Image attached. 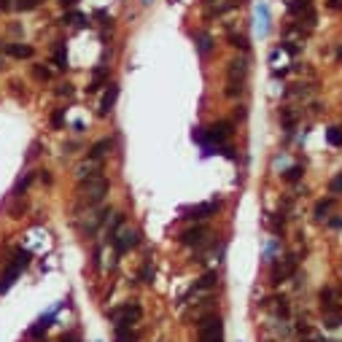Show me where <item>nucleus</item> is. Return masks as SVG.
Wrapping results in <instances>:
<instances>
[{
	"label": "nucleus",
	"instance_id": "nucleus-1",
	"mask_svg": "<svg viewBox=\"0 0 342 342\" xmlns=\"http://www.w3.org/2000/svg\"><path fill=\"white\" fill-rule=\"evenodd\" d=\"M111 192V180L106 175H97V178H87V180H78L75 186V194H78V202L87 205V207H94L100 205L102 199L108 197Z\"/></svg>",
	"mask_w": 342,
	"mask_h": 342
},
{
	"label": "nucleus",
	"instance_id": "nucleus-2",
	"mask_svg": "<svg viewBox=\"0 0 342 342\" xmlns=\"http://www.w3.org/2000/svg\"><path fill=\"white\" fill-rule=\"evenodd\" d=\"M245 81H248V60L245 57H234L229 62V68H226V89L224 94L229 100L240 97L245 92Z\"/></svg>",
	"mask_w": 342,
	"mask_h": 342
},
{
	"label": "nucleus",
	"instance_id": "nucleus-3",
	"mask_svg": "<svg viewBox=\"0 0 342 342\" xmlns=\"http://www.w3.org/2000/svg\"><path fill=\"white\" fill-rule=\"evenodd\" d=\"M197 342H224V321L218 312H207L197 321Z\"/></svg>",
	"mask_w": 342,
	"mask_h": 342
},
{
	"label": "nucleus",
	"instance_id": "nucleus-4",
	"mask_svg": "<svg viewBox=\"0 0 342 342\" xmlns=\"http://www.w3.org/2000/svg\"><path fill=\"white\" fill-rule=\"evenodd\" d=\"M27 264H30V253L27 251H14V259H11V264H8L6 267V272L0 275V294H6L8 288L14 286V280L19 278V275H22V270L27 267Z\"/></svg>",
	"mask_w": 342,
	"mask_h": 342
},
{
	"label": "nucleus",
	"instance_id": "nucleus-5",
	"mask_svg": "<svg viewBox=\"0 0 342 342\" xmlns=\"http://www.w3.org/2000/svg\"><path fill=\"white\" fill-rule=\"evenodd\" d=\"M108 315H111L113 321H116V324H113L116 329H121V326L132 329L140 318H143V307H140L138 302H127V305H121V307H113V310L108 312Z\"/></svg>",
	"mask_w": 342,
	"mask_h": 342
},
{
	"label": "nucleus",
	"instance_id": "nucleus-6",
	"mask_svg": "<svg viewBox=\"0 0 342 342\" xmlns=\"http://www.w3.org/2000/svg\"><path fill=\"white\" fill-rule=\"evenodd\" d=\"M232 132H234V124L232 121H213L211 127H207L205 132H197V140H207V143H216V146H221V143H226V140L232 138Z\"/></svg>",
	"mask_w": 342,
	"mask_h": 342
},
{
	"label": "nucleus",
	"instance_id": "nucleus-7",
	"mask_svg": "<svg viewBox=\"0 0 342 342\" xmlns=\"http://www.w3.org/2000/svg\"><path fill=\"white\" fill-rule=\"evenodd\" d=\"M211 237V226L207 224H194V226H186L183 232L178 234V243L180 245H189V248H202Z\"/></svg>",
	"mask_w": 342,
	"mask_h": 342
},
{
	"label": "nucleus",
	"instance_id": "nucleus-8",
	"mask_svg": "<svg viewBox=\"0 0 342 342\" xmlns=\"http://www.w3.org/2000/svg\"><path fill=\"white\" fill-rule=\"evenodd\" d=\"M111 245H113V251H116V259H119V256H124L127 251L135 248V245H140V232L124 224V226L116 232V237H113Z\"/></svg>",
	"mask_w": 342,
	"mask_h": 342
},
{
	"label": "nucleus",
	"instance_id": "nucleus-9",
	"mask_svg": "<svg viewBox=\"0 0 342 342\" xmlns=\"http://www.w3.org/2000/svg\"><path fill=\"white\" fill-rule=\"evenodd\" d=\"M218 211H221V199H207V202L183 207V218H186V221H205V218L216 216Z\"/></svg>",
	"mask_w": 342,
	"mask_h": 342
},
{
	"label": "nucleus",
	"instance_id": "nucleus-10",
	"mask_svg": "<svg viewBox=\"0 0 342 342\" xmlns=\"http://www.w3.org/2000/svg\"><path fill=\"white\" fill-rule=\"evenodd\" d=\"M216 283H218V272H216V270H207V272L202 275V278H199V280L194 283V286H192V288H189V291L183 294V297L178 299V305H186V302L192 299L194 294H202V291H211V288H216Z\"/></svg>",
	"mask_w": 342,
	"mask_h": 342
},
{
	"label": "nucleus",
	"instance_id": "nucleus-11",
	"mask_svg": "<svg viewBox=\"0 0 342 342\" xmlns=\"http://www.w3.org/2000/svg\"><path fill=\"white\" fill-rule=\"evenodd\" d=\"M299 267V259L297 256H283V259L275 264V270H272V283L278 286V283H286L294 272H297Z\"/></svg>",
	"mask_w": 342,
	"mask_h": 342
},
{
	"label": "nucleus",
	"instance_id": "nucleus-12",
	"mask_svg": "<svg viewBox=\"0 0 342 342\" xmlns=\"http://www.w3.org/2000/svg\"><path fill=\"white\" fill-rule=\"evenodd\" d=\"M116 100H119V84H108V89L102 92V97H100V106H97V116H108V113L113 111V106H116Z\"/></svg>",
	"mask_w": 342,
	"mask_h": 342
},
{
	"label": "nucleus",
	"instance_id": "nucleus-13",
	"mask_svg": "<svg viewBox=\"0 0 342 342\" xmlns=\"http://www.w3.org/2000/svg\"><path fill=\"white\" fill-rule=\"evenodd\" d=\"M3 54L11 57V60H33L35 57V49L30 43H19V41H11L3 46Z\"/></svg>",
	"mask_w": 342,
	"mask_h": 342
},
{
	"label": "nucleus",
	"instance_id": "nucleus-14",
	"mask_svg": "<svg viewBox=\"0 0 342 342\" xmlns=\"http://www.w3.org/2000/svg\"><path fill=\"white\" fill-rule=\"evenodd\" d=\"M111 213V207H97V211H94L92 216H89V221H84V226H81V232H84V237H94V232L100 229L102 226V221H106V216Z\"/></svg>",
	"mask_w": 342,
	"mask_h": 342
},
{
	"label": "nucleus",
	"instance_id": "nucleus-15",
	"mask_svg": "<svg viewBox=\"0 0 342 342\" xmlns=\"http://www.w3.org/2000/svg\"><path fill=\"white\" fill-rule=\"evenodd\" d=\"M113 148V140L111 138H100L97 143H92V148L87 151V159H97V162H102Z\"/></svg>",
	"mask_w": 342,
	"mask_h": 342
},
{
	"label": "nucleus",
	"instance_id": "nucleus-16",
	"mask_svg": "<svg viewBox=\"0 0 342 342\" xmlns=\"http://www.w3.org/2000/svg\"><path fill=\"white\" fill-rule=\"evenodd\" d=\"M318 299H321V307H324L326 312H339V310H342V307H339V299H337V291L331 288V286L321 288Z\"/></svg>",
	"mask_w": 342,
	"mask_h": 342
},
{
	"label": "nucleus",
	"instance_id": "nucleus-17",
	"mask_svg": "<svg viewBox=\"0 0 342 342\" xmlns=\"http://www.w3.org/2000/svg\"><path fill=\"white\" fill-rule=\"evenodd\" d=\"M78 180H87V178H97V175H102V162H97V159H89V162H84V165H78Z\"/></svg>",
	"mask_w": 342,
	"mask_h": 342
},
{
	"label": "nucleus",
	"instance_id": "nucleus-18",
	"mask_svg": "<svg viewBox=\"0 0 342 342\" xmlns=\"http://www.w3.org/2000/svg\"><path fill=\"white\" fill-rule=\"evenodd\" d=\"M108 78H111V70L102 65V68H97V70L92 73V84L87 87V92H97L100 87H108Z\"/></svg>",
	"mask_w": 342,
	"mask_h": 342
},
{
	"label": "nucleus",
	"instance_id": "nucleus-19",
	"mask_svg": "<svg viewBox=\"0 0 342 342\" xmlns=\"http://www.w3.org/2000/svg\"><path fill=\"white\" fill-rule=\"evenodd\" d=\"M121 226H124V213H111V221L106 224V243H113Z\"/></svg>",
	"mask_w": 342,
	"mask_h": 342
},
{
	"label": "nucleus",
	"instance_id": "nucleus-20",
	"mask_svg": "<svg viewBox=\"0 0 342 342\" xmlns=\"http://www.w3.org/2000/svg\"><path fill=\"white\" fill-rule=\"evenodd\" d=\"M194 41H197V49H199V54H202V57H207V54L213 51V38H211V33L199 30L194 35Z\"/></svg>",
	"mask_w": 342,
	"mask_h": 342
},
{
	"label": "nucleus",
	"instance_id": "nucleus-21",
	"mask_svg": "<svg viewBox=\"0 0 342 342\" xmlns=\"http://www.w3.org/2000/svg\"><path fill=\"white\" fill-rule=\"evenodd\" d=\"M229 46H232V49H237V51H243V54L251 49L248 38H245L243 33H229Z\"/></svg>",
	"mask_w": 342,
	"mask_h": 342
},
{
	"label": "nucleus",
	"instance_id": "nucleus-22",
	"mask_svg": "<svg viewBox=\"0 0 342 342\" xmlns=\"http://www.w3.org/2000/svg\"><path fill=\"white\" fill-rule=\"evenodd\" d=\"M51 62H54V68H57V70H68V51H65V46H62V43L54 49Z\"/></svg>",
	"mask_w": 342,
	"mask_h": 342
},
{
	"label": "nucleus",
	"instance_id": "nucleus-23",
	"mask_svg": "<svg viewBox=\"0 0 342 342\" xmlns=\"http://www.w3.org/2000/svg\"><path fill=\"white\" fill-rule=\"evenodd\" d=\"M326 143L331 146V148H342V127H329L326 129Z\"/></svg>",
	"mask_w": 342,
	"mask_h": 342
},
{
	"label": "nucleus",
	"instance_id": "nucleus-24",
	"mask_svg": "<svg viewBox=\"0 0 342 342\" xmlns=\"http://www.w3.org/2000/svg\"><path fill=\"white\" fill-rule=\"evenodd\" d=\"M33 180H35V173H24V178H19L16 186H14V197H24L27 194V186H30Z\"/></svg>",
	"mask_w": 342,
	"mask_h": 342
},
{
	"label": "nucleus",
	"instance_id": "nucleus-25",
	"mask_svg": "<svg viewBox=\"0 0 342 342\" xmlns=\"http://www.w3.org/2000/svg\"><path fill=\"white\" fill-rule=\"evenodd\" d=\"M51 68L49 65H43V62H38V65H33V78L35 81H51Z\"/></svg>",
	"mask_w": 342,
	"mask_h": 342
},
{
	"label": "nucleus",
	"instance_id": "nucleus-26",
	"mask_svg": "<svg viewBox=\"0 0 342 342\" xmlns=\"http://www.w3.org/2000/svg\"><path fill=\"white\" fill-rule=\"evenodd\" d=\"M302 175H305V165H294L283 173V180H286V183H297Z\"/></svg>",
	"mask_w": 342,
	"mask_h": 342
},
{
	"label": "nucleus",
	"instance_id": "nucleus-27",
	"mask_svg": "<svg viewBox=\"0 0 342 342\" xmlns=\"http://www.w3.org/2000/svg\"><path fill=\"white\" fill-rule=\"evenodd\" d=\"M60 22L62 24H87V16H84L81 11H68V14H62Z\"/></svg>",
	"mask_w": 342,
	"mask_h": 342
},
{
	"label": "nucleus",
	"instance_id": "nucleus-28",
	"mask_svg": "<svg viewBox=\"0 0 342 342\" xmlns=\"http://www.w3.org/2000/svg\"><path fill=\"white\" fill-rule=\"evenodd\" d=\"M138 280L140 283H154V267H151V259L143 261V267H140V272H138Z\"/></svg>",
	"mask_w": 342,
	"mask_h": 342
},
{
	"label": "nucleus",
	"instance_id": "nucleus-29",
	"mask_svg": "<svg viewBox=\"0 0 342 342\" xmlns=\"http://www.w3.org/2000/svg\"><path fill=\"white\" fill-rule=\"evenodd\" d=\"M331 205H334V197H329V199H321V202L315 205V218H318V221H324V218H326V213L331 211Z\"/></svg>",
	"mask_w": 342,
	"mask_h": 342
},
{
	"label": "nucleus",
	"instance_id": "nucleus-30",
	"mask_svg": "<svg viewBox=\"0 0 342 342\" xmlns=\"http://www.w3.org/2000/svg\"><path fill=\"white\" fill-rule=\"evenodd\" d=\"M41 3H43V0H14V8H16V11H22V14H27V11H35Z\"/></svg>",
	"mask_w": 342,
	"mask_h": 342
},
{
	"label": "nucleus",
	"instance_id": "nucleus-31",
	"mask_svg": "<svg viewBox=\"0 0 342 342\" xmlns=\"http://www.w3.org/2000/svg\"><path fill=\"white\" fill-rule=\"evenodd\" d=\"M283 226H286V218H283V213L270 216V229H272L275 234H280V232H283Z\"/></svg>",
	"mask_w": 342,
	"mask_h": 342
},
{
	"label": "nucleus",
	"instance_id": "nucleus-32",
	"mask_svg": "<svg viewBox=\"0 0 342 342\" xmlns=\"http://www.w3.org/2000/svg\"><path fill=\"white\" fill-rule=\"evenodd\" d=\"M135 339H138V334H135V331H129L127 326L116 329V342H135Z\"/></svg>",
	"mask_w": 342,
	"mask_h": 342
},
{
	"label": "nucleus",
	"instance_id": "nucleus-33",
	"mask_svg": "<svg viewBox=\"0 0 342 342\" xmlns=\"http://www.w3.org/2000/svg\"><path fill=\"white\" fill-rule=\"evenodd\" d=\"M62 124H65V108H57V111L51 113V127L60 129Z\"/></svg>",
	"mask_w": 342,
	"mask_h": 342
},
{
	"label": "nucleus",
	"instance_id": "nucleus-34",
	"mask_svg": "<svg viewBox=\"0 0 342 342\" xmlns=\"http://www.w3.org/2000/svg\"><path fill=\"white\" fill-rule=\"evenodd\" d=\"M280 119H283V127H286V129H291L294 121H297V116L291 113V108H283V111H280Z\"/></svg>",
	"mask_w": 342,
	"mask_h": 342
},
{
	"label": "nucleus",
	"instance_id": "nucleus-35",
	"mask_svg": "<svg viewBox=\"0 0 342 342\" xmlns=\"http://www.w3.org/2000/svg\"><path fill=\"white\" fill-rule=\"evenodd\" d=\"M329 192H331V194H342V173H337L334 178H331V183H329Z\"/></svg>",
	"mask_w": 342,
	"mask_h": 342
},
{
	"label": "nucleus",
	"instance_id": "nucleus-36",
	"mask_svg": "<svg viewBox=\"0 0 342 342\" xmlns=\"http://www.w3.org/2000/svg\"><path fill=\"white\" fill-rule=\"evenodd\" d=\"M35 178L38 180H41V183H46V186H51V173H49V170H35Z\"/></svg>",
	"mask_w": 342,
	"mask_h": 342
},
{
	"label": "nucleus",
	"instance_id": "nucleus-37",
	"mask_svg": "<svg viewBox=\"0 0 342 342\" xmlns=\"http://www.w3.org/2000/svg\"><path fill=\"white\" fill-rule=\"evenodd\" d=\"M259 14H261V33H267V19H270L267 6H259Z\"/></svg>",
	"mask_w": 342,
	"mask_h": 342
},
{
	"label": "nucleus",
	"instance_id": "nucleus-38",
	"mask_svg": "<svg viewBox=\"0 0 342 342\" xmlns=\"http://www.w3.org/2000/svg\"><path fill=\"white\" fill-rule=\"evenodd\" d=\"M60 342H81V337H78V331H68V334L60 337Z\"/></svg>",
	"mask_w": 342,
	"mask_h": 342
},
{
	"label": "nucleus",
	"instance_id": "nucleus-39",
	"mask_svg": "<svg viewBox=\"0 0 342 342\" xmlns=\"http://www.w3.org/2000/svg\"><path fill=\"white\" fill-rule=\"evenodd\" d=\"M100 256H102V248L97 245V248H94V259H92V264H94V270H100Z\"/></svg>",
	"mask_w": 342,
	"mask_h": 342
},
{
	"label": "nucleus",
	"instance_id": "nucleus-40",
	"mask_svg": "<svg viewBox=\"0 0 342 342\" xmlns=\"http://www.w3.org/2000/svg\"><path fill=\"white\" fill-rule=\"evenodd\" d=\"M326 8H331V11H339V8H342V0H329Z\"/></svg>",
	"mask_w": 342,
	"mask_h": 342
},
{
	"label": "nucleus",
	"instance_id": "nucleus-41",
	"mask_svg": "<svg viewBox=\"0 0 342 342\" xmlns=\"http://www.w3.org/2000/svg\"><path fill=\"white\" fill-rule=\"evenodd\" d=\"M73 129H75V132H87V124H84L81 119H75V121H73Z\"/></svg>",
	"mask_w": 342,
	"mask_h": 342
},
{
	"label": "nucleus",
	"instance_id": "nucleus-42",
	"mask_svg": "<svg viewBox=\"0 0 342 342\" xmlns=\"http://www.w3.org/2000/svg\"><path fill=\"white\" fill-rule=\"evenodd\" d=\"M329 226L331 229H342V218H329Z\"/></svg>",
	"mask_w": 342,
	"mask_h": 342
},
{
	"label": "nucleus",
	"instance_id": "nucleus-43",
	"mask_svg": "<svg viewBox=\"0 0 342 342\" xmlns=\"http://www.w3.org/2000/svg\"><path fill=\"white\" fill-rule=\"evenodd\" d=\"M57 94H68V97H70V94H73V84H65V89H57Z\"/></svg>",
	"mask_w": 342,
	"mask_h": 342
},
{
	"label": "nucleus",
	"instance_id": "nucleus-44",
	"mask_svg": "<svg viewBox=\"0 0 342 342\" xmlns=\"http://www.w3.org/2000/svg\"><path fill=\"white\" fill-rule=\"evenodd\" d=\"M75 3H78V0H60V6H62V8H73Z\"/></svg>",
	"mask_w": 342,
	"mask_h": 342
},
{
	"label": "nucleus",
	"instance_id": "nucleus-45",
	"mask_svg": "<svg viewBox=\"0 0 342 342\" xmlns=\"http://www.w3.org/2000/svg\"><path fill=\"white\" fill-rule=\"evenodd\" d=\"M337 60H342V49H339V51H337Z\"/></svg>",
	"mask_w": 342,
	"mask_h": 342
},
{
	"label": "nucleus",
	"instance_id": "nucleus-46",
	"mask_svg": "<svg viewBox=\"0 0 342 342\" xmlns=\"http://www.w3.org/2000/svg\"><path fill=\"white\" fill-rule=\"evenodd\" d=\"M0 70H3V57H0Z\"/></svg>",
	"mask_w": 342,
	"mask_h": 342
},
{
	"label": "nucleus",
	"instance_id": "nucleus-47",
	"mask_svg": "<svg viewBox=\"0 0 342 342\" xmlns=\"http://www.w3.org/2000/svg\"><path fill=\"white\" fill-rule=\"evenodd\" d=\"M318 342H331V339H318Z\"/></svg>",
	"mask_w": 342,
	"mask_h": 342
},
{
	"label": "nucleus",
	"instance_id": "nucleus-48",
	"mask_svg": "<svg viewBox=\"0 0 342 342\" xmlns=\"http://www.w3.org/2000/svg\"><path fill=\"white\" fill-rule=\"evenodd\" d=\"M202 3H211V0H202Z\"/></svg>",
	"mask_w": 342,
	"mask_h": 342
}]
</instances>
